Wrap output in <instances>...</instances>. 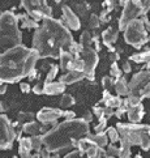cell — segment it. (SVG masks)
<instances>
[{
	"instance_id": "obj_47",
	"label": "cell",
	"mask_w": 150,
	"mask_h": 158,
	"mask_svg": "<svg viewBox=\"0 0 150 158\" xmlns=\"http://www.w3.org/2000/svg\"><path fill=\"white\" fill-rule=\"evenodd\" d=\"M81 119H84L86 123H90V122L93 120V114H91V112H89V111H86L85 114H84V116L81 118Z\"/></svg>"
},
{
	"instance_id": "obj_30",
	"label": "cell",
	"mask_w": 150,
	"mask_h": 158,
	"mask_svg": "<svg viewBox=\"0 0 150 158\" xmlns=\"http://www.w3.org/2000/svg\"><path fill=\"white\" fill-rule=\"evenodd\" d=\"M59 72V67L58 65H51V69L48 71L47 76H46V80L43 81V84H50V82H54V78L56 77Z\"/></svg>"
},
{
	"instance_id": "obj_31",
	"label": "cell",
	"mask_w": 150,
	"mask_h": 158,
	"mask_svg": "<svg viewBox=\"0 0 150 158\" xmlns=\"http://www.w3.org/2000/svg\"><path fill=\"white\" fill-rule=\"evenodd\" d=\"M99 25H101V21H99V16L91 15L90 19H89V21H87V27H89V29H98Z\"/></svg>"
},
{
	"instance_id": "obj_21",
	"label": "cell",
	"mask_w": 150,
	"mask_h": 158,
	"mask_svg": "<svg viewBox=\"0 0 150 158\" xmlns=\"http://www.w3.org/2000/svg\"><path fill=\"white\" fill-rule=\"evenodd\" d=\"M131 60H135L136 63H145V61H150V50L146 48L145 51L133 54L131 56Z\"/></svg>"
},
{
	"instance_id": "obj_59",
	"label": "cell",
	"mask_w": 150,
	"mask_h": 158,
	"mask_svg": "<svg viewBox=\"0 0 150 158\" xmlns=\"http://www.w3.org/2000/svg\"><path fill=\"white\" fill-rule=\"evenodd\" d=\"M149 85H150V82H149Z\"/></svg>"
},
{
	"instance_id": "obj_37",
	"label": "cell",
	"mask_w": 150,
	"mask_h": 158,
	"mask_svg": "<svg viewBox=\"0 0 150 158\" xmlns=\"http://www.w3.org/2000/svg\"><path fill=\"white\" fill-rule=\"evenodd\" d=\"M150 9V2H140V16H146Z\"/></svg>"
},
{
	"instance_id": "obj_32",
	"label": "cell",
	"mask_w": 150,
	"mask_h": 158,
	"mask_svg": "<svg viewBox=\"0 0 150 158\" xmlns=\"http://www.w3.org/2000/svg\"><path fill=\"white\" fill-rule=\"evenodd\" d=\"M115 82H116V80H114L112 77H108V76H104L103 78H102V85H103V88H104V90H108L110 92V89L111 88H114L115 86Z\"/></svg>"
},
{
	"instance_id": "obj_50",
	"label": "cell",
	"mask_w": 150,
	"mask_h": 158,
	"mask_svg": "<svg viewBox=\"0 0 150 158\" xmlns=\"http://www.w3.org/2000/svg\"><path fill=\"white\" fill-rule=\"evenodd\" d=\"M9 109L8 102H4V101H0V112H5Z\"/></svg>"
},
{
	"instance_id": "obj_6",
	"label": "cell",
	"mask_w": 150,
	"mask_h": 158,
	"mask_svg": "<svg viewBox=\"0 0 150 158\" xmlns=\"http://www.w3.org/2000/svg\"><path fill=\"white\" fill-rule=\"evenodd\" d=\"M124 37H125V42L136 48H140L142 44H145L149 41V37L142 19L133 20L125 29Z\"/></svg>"
},
{
	"instance_id": "obj_45",
	"label": "cell",
	"mask_w": 150,
	"mask_h": 158,
	"mask_svg": "<svg viewBox=\"0 0 150 158\" xmlns=\"http://www.w3.org/2000/svg\"><path fill=\"white\" fill-rule=\"evenodd\" d=\"M131 64H129V61L128 60H125V61H123V67H121V71H124L125 73H129L131 72Z\"/></svg>"
},
{
	"instance_id": "obj_39",
	"label": "cell",
	"mask_w": 150,
	"mask_h": 158,
	"mask_svg": "<svg viewBox=\"0 0 150 158\" xmlns=\"http://www.w3.org/2000/svg\"><path fill=\"white\" fill-rule=\"evenodd\" d=\"M119 153H120V148H116L114 144H110V145H108V150H107V154H108V156L115 157L116 154H119Z\"/></svg>"
},
{
	"instance_id": "obj_13",
	"label": "cell",
	"mask_w": 150,
	"mask_h": 158,
	"mask_svg": "<svg viewBox=\"0 0 150 158\" xmlns=\"http://www.w3.org/2000/svg\"><path fill=\"white\" fill-rule=\"evenodd\" d=\"M60 68H62L64 72L67 71H72L73 69V63H75V56L72 55L69 51H67V50H63L62 52H60Z\"/></svg>"
},
{
	"instance_id": "obj_53",
	"label": "cell",
	"mask_w": 150,
	"mask_h": 158,
	"mask_svg": "<svg viewBox=\"0 0 150 158\" xmlns=\"http://www.w3.org/2000/svg\"><path fill=\"white\" fill-rule=\"evenodd\" d=\"M31 158H41L39 153H35V154H31Z\"/></svg>"
},
{
	"instance_id": "obj_40",
	"label": "cell",
	"mask_w": 150,
	"mask_h": 158,
	"mask_svg": "<svg viewBox=\"0 0 150 158\" xmlns=\"http://www.w3.org/2000/svg\"><path fill=\"white\" fill-rule=\"evenodd\" d=\"M93 111H94V114H95V116L98 118V119H102V118H104V116H103V114H104V109H102V107L94 106Z\"/></svg>"
},
{
	"instance_id": "obj_43",
	"label": "cell",
	"mask_w": 150,
	"mask_h": 158,
	"mask_svg": "<svg viewBox=\"0 0 150 158\" xmlns=\"http://www.w3.org/2000/svg\"><path fill=\"white\" fill-rule=\"evenodd\" d=\"M20 89H21L22 93H29L31 88H30V85H29L27 82H21V84H20Z\"/></svg>"
},
{
	"instance_id": "obj_16",
	"label": "cell",
	"mask_w": 150,
	"mask_h": 158,
	"mask_svg": "<svg viewBox=\"0 0 150 158\" xmlns=\"http://www.w3.org/2000/svg\"><path fill=\"white\" fill-rule=\"evenodd\" d=\"M65 90V85L63 82L56 81V82H50V84H43V93L48 95H56L63 93Z\"/></svg>"
},
{
	"instance_id": "obj_36",
	"label": "cell",
	"mask_w": 150,
	"mask_h": 158,
	"mask_svg": "<svg viewBox=\"0 0 150 158\" xmlns=\"http://www.w3.org/2000/svg\"><path fill=\"white\" fill-rule=\"evenodd\" d=\"M111 77H115L116 80H119V78L121 77V69H119L118 67V63H114L112 65H111Z\"/></svg>"
},
{
	"instance_id": "obj_10",
	"label": "cell",
	"mask_w": 150,
	"mask_h": 158,
	"mask_svg": "<svg viewBox=\"0 0 150 158\" xmlns=\"http://www.w3.org/2000/svg\"><path fill=\"white\" fill-rule=\"evenodd\" d=\"M81 56H82V60L85 63V75H89V73H93L95 67L98 64V52L95 51L94 48L89 47V48H84V51L81 52Z\"/></svg>"
},
{
	"instance_id": "obj_2",
	"label": "cell",
	"mask_w": 150,
	"mask_h": 158,
	"mask_svg": "<svg viewBox=\"0 0 150 158\" xmlns=\"http://www.w3.org/2000/svg\"><path fill=\"white\" fill-rule=\"evenodd\" d=\"M38 59L39 55L34 48L30 50L22 44L0 55V82H17L27 77L33 69H35Z\"/></svg>"
},
{
	"instance_id": "obj_58",
	"label": "cell",
	"mask_w": 150,
	"mask_h": 158,
	"mask_svg": "<svg viewBox=\"0 0 150 158\" xmlns=\"http://www.w3.org/2000/svg\"><path fill=\"white\" fill-rule=\"evenodd\" d=\"M2 84H3V82H0V85H2Z\"/></svg>"
},
{
	"instance_id": "obj_23",
	"label": "cell",
	"mask_w": 150,
	"mask_h": 158,
	"mask_svg": "<svg viewBox=\"0 0 150 158\" xmlns=\"http://www.w3.org/2000/svg\"><path fill=\"white\" fill-rule=\"evenodd\" d=\"M120 153L119 158H131V145L125 140L120 139Z\"/></svg>"
},
{
	"instance_id": "obj_18",
	"label": "cell",
	"mask_w": 150,
	"mask_h": 158,
	"mask_svg": "<svg viewBox=\"0 0 150 158\" xmlns=\"http://www.w3.org/2000/svg\"><path fill=\"white\" fill-rule=\"evenodd\" d=\"M118 35H119V30H115L114 27H108L107 30H104L102 33L103 43L106 46H112V43L118 41Z\"/></svg>"
},
{
	"instance_id": "obj_4",
	"label": "cell",
	"mask_w": 150,
	"mask_h": 158,
	"mask_svg": "<svg viewBox=\"0 0 150 158\" xmlns=\"http://www.w3.org/2000/svg\"><path fill=\"white\" fill-rule=\"evenodd\" d=\"M22 34L18 30L17 16L12 10L0 15V55L21 46Z\"/></svg>"
},
{
	"instance_id": "obj_29",
	"label": "cell",
	"mask_w": 150,
	"mask_h": 158,
	"mask_svg": "<svg viewBox=\"0 0 150 158\" xmlns=\"http://www.w3.org/2000/svg\"><path fill=\"white\" fill-rule=\"evenodd\" d=\"M73 103H75V98L71 94H64L62 99H60V107H63V109H68Z\"/></svg>"
},
{
	"instance_id": "obj_44",
	"label": "cell",
	"mask_w": 150,
	"mask_h": 158,
	"mask_svg": "<svg viewBox=\"0 0 150 158\" xmlns=\"http://www.w3.org/2000/svg\"><path fill=\"white\" fill-rule=\"evenodd\" d=\"M33 92H34L35 94H42L43 93V82L37 84V85L33 88Z\"/></svg>"
},
{
	"instance_id": "obj_51",
	"label": "cell",
	"mask_w": 150,
	"mask_h": 158,
	"mask_svg": "<svg viewBox=\"0 0 150 158\" xmlns=\"http://www.w3.org/2000/svg\"><path fill=\"white\" fill-rule=\"evenodd\" d=\"M35 77H37V69H33V71L29 73V76H27V78H29V80H34Z\"/></svg>"
},
{
	"instance_id": "obj_25",
	"label": "cell",
	"mask_w": 150,
	"mask_h": 158,
	"mask_svg": "<svg viewBox=\"0 0 150 158\" xmlns=\"http://www.w3.org/2000/svg\"><path fill=\"white\" fill-rule=\"evenodd\" d=\"M121 102H123V99H121L119 95H116V97H114V95H111L110 98H107L106 101H104V103H106V107H110V109H119Z\"/></svg>"
},
{
	"instance_id": "obj_27",
	"label": "cell",
	"mask_w": 150,
	"mask_h": 158,
	"mask_svg": "<svg viewBox=\"0 0 150 158\" xmlns=\"http://www.w3.org/2000/svg\"><path fill=\"white\" fill-rule=\"evenodd\" d=\"M42 144H43V137L42 135H35L31 137V146L35 152H41L42 150Z\"/></svg>"
},
{
	"instance_id": "obj_55",
	"label": "cell",
	"mask_w": 150,
	"mask_h": 158,
	"mask_svg": "<svg viewBox=\"0 0 150 158\" xmlns=\"http://www.w3.org/2000/svg\"><path fill=\"white\" fill-rule=\"evenodd\" d=\"M135 158H142V157H141V156H140V154H137V156H136V157H135Z\"/></svg>"
},
{
	"instance_id": "obj_56",
	"label": "cell",
	"mask_w": 150,
	"mask_h": 158,
	"mask_svg": "<svg viewBox=\"0 0 150 158\" xmlns=\"http://www.w3.org/2000/svg\"><path fill=\"white\" fill-rule=\"evenodd\" d=\"M106 158H115V157H112V156H107Z\"/></svg>"
},
{
	"instance_id": "obj_22",
	"label": "cell",
	"mask_w": 150,
	"mask_h": 158,
	"mask_svg": "<svg viewBox=\"0 0 150 158\" xmlns=\"http://www.w3.org/2000/svg\"><path fill=\"white\" fill-rule=\"evenodd\" d=\"M33 149L31 146V137H22L20 140V148L18 153H30V150Z\"/></svg>"
},
{
	"instance_id": "obj_34",
	"label": "cell",
	"mask_w": 150,
	"mask_h": 158,
	"mask_svg": "<svg viewBox=\"0 0 150 158\" xmlns=\"http://www.w3.org/2000/svg\"><path fill=\"white\" fill-rule=\"evenodd\" d=\"M22 27H24V29H38V24H37V21H34L33 20L31 17H27L25 21H22Z\"/></svg>"
},
{
	"instance_id": "obj_28",
	"label": "cell",
	"mask_w": 150,
	"mask_h": 158,
	"mask_svg": "<svg viewBox=\"0 0 150 158\" xmlns=\"http://www.w3.org/2000/svg\"><path fill=\"white\" fill-rule=\"evenodd\" d=\"M106 135L107 137L111 140V143H116V141H120V135L118 132V129L114 128V127H110L108 129H106Z\"/></svg>"
},
{
	"instance_id": "obj_49",
	"label": "cell",
	"mask_w": 150,
	"mask_h": 158,
	"mask_svg": "<svg viewBox=\"0 0 150 158\" xmlns=\"http://www.w3.org/2000/svg\"><path fill=\"white\" fill-rule=\"evenodd\" d=\"M108 60L112 61V64L116 63V60H119V54H116V52H110V54H108Z\"/></svg>"
},
{
	"instance_id": "obj_54",
	"label": "cell",
	"mask_w": 150,
	"mask_h": 158,
	"mask_svg": "<svg viewBox=\"0 0 150 158\" xmlns=\"http://www.w3.org/2000/svg\"><path fill=\"white\" fill-rule=\"evenodd\" d=\"M50 158H60V157H59L58 153H55V154H51V157H50Z\"/></svg>"
},
{
	"instance_id": "obj_33",
	"label": "cell",
	"mask_w": 150,
	"mask_h": 158,
	"mask_svg": "<svg viewBox=\"0 0 150 158\" xmlns=\"http://www.w3.org/2000/svg\"><path fill=\"white\" fill-rule=\"evenodd\" d=\"M90 146V143L86 140V139H80L79 140V143H77V150L80 152V153H82V154H85V152H86V149Z\"/></svg>"
},
{
	"instance_id": "obj_9",
	"label": "cell",
	"mask_w": 150,
	"mask_h": 158,
	"mask_svg": "<svg viewBox=\"0 0 150 158\" xmlns=\"http://www.w3.org/2000/svg\"><path fill=\"white\" fill-rule=\"evenodd\" d=\"M64 112L60 109H51V107H44L37 114L38 122L43 124H54L60 116H63Z\"/></svg>"
},
{
	"instance_id": "obj_42",
	"label": "cell",
	"mask_w": 150,
	"mask_h": 158,
	"mask_svg": "<svg viewBox=\"0 0 150 158\" xmlns=\"http://www.w3.org/2000/svg\"><path fill=\"white\" fill-rule=\"evenodd\" d=\"M63 116L65 118V120H75V118H76V114L73 111H65Z\"/></svg>"
},
{
	"instance_id": "obj_11",
	"label": "cell",
	"mask_w": 150,
	"mask_h": 158,
	"mask_svg": "<svg viewBox=\"0 0 150 158\" xmlns=\"http://www.w3.org/2000/svg\"><path fill=\"white\" fill-rule=\"evenodd\" d=\"M150 82V71H141L137 75L133 76V78L128 82L129 93L136 92V90H141L144 86H146Z\"/></svg>"
},
{
	"instance_id": "obj_41",
	"label": "cell",
	"mask_w": 150,
	"mask_h": 158,
	"mask_svg": "<svg viewBox=\"0 0 150 158\" xmlns=\"http://www.w3.org/2000/svg\"><path fill=\"white\" fill-rule=\"evenodd\" d=\"M115 115V111L112 110V109H110V107H104V114H103V116L106 118V119L108 120L111 116H114Z\"/></svg>"
},
{
	"instance_id": "obj_20",
	"label": "cell",
	"mask_w": 150,
	"mask_h": 158,
	"mask_svg": "<svg viewBox=\"0 0 150 158\" xmlns=\"http://www.w3.org/2000/svg\"><path fill=\"white\" fill-rule=\"evenodd\" d=\"M114 88H115V90H116V93H118L119 97H120V95H127V94H129L128 81H127V78H124V77H120L119 80H116Z\"/></svg>"
},
{
	"instance_id": "obj_35",
	"label": "cell",
	"mask_w": 150,
	"mask_h": 158,
	"mask_svg": "<svg viewBox=\"0 0 150 158\" xmlns=\"http://www.w3.org/2000/svg\"><path fill=\"white\" fill-rule=\"evenodd\" d=\"M98 146H95V145H90L89 148L86 149V152H85V156H86V158H97L98 157Z\"/></svg>"
},
{
	"instance_id": "obj_57",
	"label": "cell",
	"mask_w": 150,
	"mask_h": 158,
	"mask_svg": "<svg viewBox=\"0 0 150 158\" xmlns=\"http://www.w3.org/2000/svg\"><path fill=\"white\" fill-rule=\"evenodd\" d=\"M13 158H18V157H13Z\"/></svg>"
},
{
	"instance_id": "obj_14",
	"label": "cell",
	"mask_w": 150,
	"mask_h": 158,
	"mask_svg": "<svg viewBox=\"0 0 150 158\" xmlns=\"http://www.w3.org/2000/svg\"><path fill=\"white\" fill-rule=\"evenodd\" d=\"M86 75H85V72H79V71H69V72H67L65 75H63L62 77H60V82H63L64 85H71V84H73V82H77V81H80L82 80V78H85Z\"/></svg>"
},
{
	"instance_id": "obj_46",
	"label": "cell",
	"mask_w": 150,
	"mask_h": 158,
	"mask_svg": "<svg viewBox=\"0 0 150 158\" xmlns=\"http://www.w3.org/2000/svg\"><path fill=\"white\" fill-rule=\"evenodd\" d=\"M65 158H82V153H80L79 150H75L72 153H69Z\"/></svg>"
},
{
	"instance_id": "obj_1",
	"label": "cell",
	"mask_w": 150,
	"mask_h": 158,
	"mask_svg": "<svg viewBox=\"0 0 150 158\" xmlns=\"http://www.w3.org/2000/svg\"><path fill=\"white\" fill-rule=\"evenodd\" d=\"M72 43L73 37L69 29L62 24V21L54 19H44L43 24L33 35V47L39 58L56 59L63 50L68 51Z\"/></svg>"
},
{
	"instance_id": "obj_52",
	"label": "cell",
	"mask_w": 150,
	"mask_h": 158,
	"mask_svg": "<svg viewBox=\"0 0 150 158\" xmlns=\"http://www.w3.org/2000/svg\"><path fill=\"white\" fill-rule=\"evenodd\" d=\"M7 92V84H2L0 85V94H4Z\"/></svg>"
},
{
	"instance_id": "obj_19",
	"label": "cell",
	"mask_w": 150,
	"mask_h": 158,
	"mask_svg": "<svg viewBox=\"0 0 150 158\" xmlns=\"http://www.w3.org/2000/svg\"><path fill=\"white\" fill-rule=\"evenodd\" d=\"M41 131H42L41 124L35 120L29 122V123H26L22 126V132L26 133V135H31V136H35V135H38Z\"/></svg>"
},
{
	"instance_id": "obj_17",
	"label": "cell",
	"mask_w": 150,
	"mask_h": 158,
	"mask_svg": "<svg viewBox=\"0 0 150 158\" xmlns=\"http://www.w3.org/2000/svg\"><path fill=\"white\" fill-rule=\"evenodd\" d=\"M144 116V107L142 105H138L136 107H131L128 110V119L132 124H137Z\"/></svg>"
},
{
	"instance_id": "obj_24",
	"label": "cell",
	"mask_w": 150,
	"mask_h": 158,
	"mask_svg": "<svg viewBox=\"0 0 150 158\" xmlns=\"http://www.w3.org/2000/svg\"><path fill=\"white\" fill-rule=\"evenodd\" d=\"M93 43H94L93 42V37H91L90 33H89L87 30L82 33L81 37H80V44L81 46L84 48H89V47H91Z\"/></svg>"
},
{
	"instance_id": "obj_7",
	"label": "cell",
	"mask_w": 150,
	"mask_h": 158,
	"mask_svg": "<svg viewBox=\"0 0 150 158\" xmlns=\"http://www.w3.org/2000/svg\"><path fill=\"white\" fill-rule=\"evenodd\" d=\"M17 139L12 123L5 115H0V149H10L12 143Z\"/></svg>"
},
{
	"instance_id": "obj_48",
	"label": "cell",
	"mask_w": 150,
	"mask_h": 158,
	"mask_svg": "<svg viewBox=\"0 0 150 158\" xmlns=\"http://www.w3.org/2000/svg\"><path fill=\"white\" fill-rule=\"evenodd\" d=\"M50 153H51V152L44 148V149H42L39 152V156H41V158H50V157H51V154H50Z\"/></svg>"
},
{
	"instance_id": "obj_3",
	"label": "cell",
	"mask_w": 150,
	"mask_h": 158,
	"mask_svg": "<svg viewBox=\"0 0 150 158\" xmlns=\"http://www.w3.org/2000/svg\"><path fill=\"white\" fill-rule=\"evenodd\" d=\"M89 135V126L84 119L65 120L58 127L50 129L47 133L42 135L43 144L50 152H59L71 145L72 139L80 140Z\"/></svg>"
},
{
	"instance_id": "obj_15",
	"label": "cell",
	"mask_w": 150,
	"mask_h": 158,
	"mask_svg": "<svg viewBox=\"0 0 150 158\" xmlns=\"http://www.w3.org/2000/svg\"><path fill=\"white\" fill-rule=\"evenodd\" d=\"M85 139L90 143V145H95L98 148H103L108 143V137L106 133H89Z\"/></svg>"
},
{
	"instance_id": "obj_26",
	"label": "cell",
	"mask_w": 150,
	"mask_h": 158,
	"mask_svg": "<svg viewBox=\"0 0 150 158\" xmlns=\"http://www.w3.org/2000/svg\"><path fill=\"white\" fill-rule=\"evenodd\" d=\"M35 116L34 112H18V115H17V122L18 123H29V122H33V119Z\"/></svg>"
},
{
	"instance_id": "obj_5",
	"label": "cell",
	"mask_w": 150,
	"mask_h": 158,
	"mask_svg": "<svg viewBox=\"0 0 150 158\" xmlns=\"http://www.w3.org/2000/svg\"><path fill=\"white\" fill-rule=\"evenodd\" d=\"M116 129L120 135V139L129 143V145H140L144 150L150 149V126L118 123Z\"/></svg>"
},
{
	"instance_id": "obj_12",
	"label": "cell",
	"mask_w": 150,
	"mask_h": 158,
	"mask_svg": "<svg viewBox=\"0 0 150 158\" xmlns=\"http://www.w3.org/2000/svg\"><path fill=\"white\" fill-rule=\"evenodd\" d=\"M63 19L65 21V26L68 27V29L79 30L81 27V22H80L79 16H77L68 5H64L63 7Z\"/></svg>"
},
{
	"instance_id": "obj_38",
	"label": "cell",
	"mask_w": 150,
	"mask_h": 158,
	"mask_svg": "<svg viewBox=\"0 0 150 158\" xmlns=\"http://www.w3.org/2000/svg\"><path fill=\"white\" fill-rule=\"evenodd\" d=\"M106 123H107V119L106 118H102V119H99V124L95 126V132L97 133H103V129L106 128Z\"/></svg>"
},
{
	"instance_id": "obj_8",
	"label": "cell",
	"mask_w": 150,
	"mask_h": 158,
	"mask_svg": "<svg viewBox=\"0 0 150 158\" xmlns=\"http://www.w3.org/2000/svg\"><path fill=\"white\" fill-rule=\"evenodd\" d=\"M140 16V2H125L124 9L119 19V31L125 30L133 20Z\"/></svg>"
}]
</instances>
